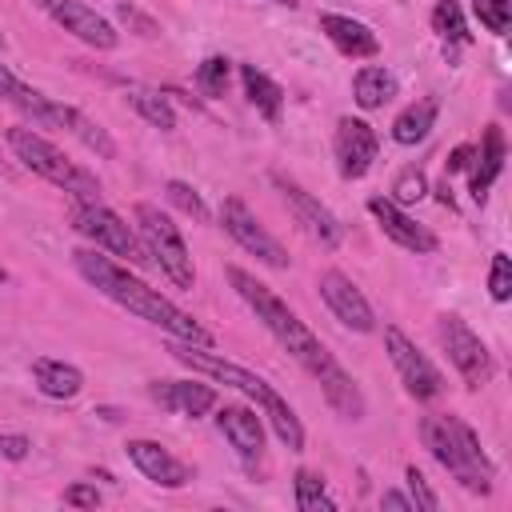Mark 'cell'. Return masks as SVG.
Masks as SVG:
<instances>
[{"instance_id":"obj_21","label":"cell","mask_w":512,"mask_h":512,"mask_svg":"<svg viewBox=\"0 0 512 512\" xmlns=\"http://www.w3.org/2000/svg\"><path fill=\"white\" fill-rule=\"evenodd\" d=\"M32 380L44 396L52 400H72L80 388H84V372L76 364H64V360H52V356H40L32 360Z\"/></svg>"},{"instance_id":"obj_37","label":"cell","mask_w":512,"mask_h":512,"mask_svg":"<svg viewBox=\"0 0 512 512\" xmlns=\"http://www.w3.org/2000/svg\"><path fill=\"white\" fill-rule=\"evenodd\" d=\"M116 16H120L128 28H136L144 40H156V36H160V24H156L152 16H144L136 4H128V0H120V4H116Z\"/></svg>"},{"instance_id":"obj_32","label":"cell","mask_w":512,"mask_h":512,"mask_svg":"<svg viewBox=\"0 0 512 512\" xmlns=\"http://www.w3.org/2000/svg\"><path fill=\"white\" fill-rule=\"evenodd\" d=\"M164 192H168V200H172L180 212H188L192 220H208V204L200 200V192H196L192 184H184V180H168Z\"/></svg>"},{"instance_id":"obj_24","label":"cell","mask_w":512,"mask_h":512,"mask_svg":"<svg viewBox=\"0 0 512 512\" xmlns=\"http://www.w3.org/2000/svg\"><path fill=\"white\" fill-rule=\"evenodd\" d=\"M436 112H440V100H436V96H424V100L408 104V108L392 120V140H396V144H420V140L432 132Z\"/></svg>"},{"instance_id":"obj_1","label":"cell","mask_w":512,"mask_h":512,"mask_svg":"<svg viewBox=\"0 0 512 512\" xmlns=\"http://www.w3.org/2000/svg\"><path fill=\"white\" fill-rule=\"evenodd\" d=\"M72 260H76V272H80L96 292H104L108 300H116V304L128 308L132 316H140V320L164 328L172 340H188V344H208V348H212V332H208L200 320H192L184 308H176L168 296H160L156 288H148L140 276H132V272H128L124 264H116L112 256H100L96 248H76Z\"/></svg>"},{"instance_id":"obj_16","label":"cell","mask_w":512,"mask_h":512,"mask_svg":"<svg viewBox=\"0 0 512 512\" xmlns=\"http://www.w3.org/2000/svg\"><path fill=\"white\" fill-rule=\"evenodd\" d=\"M0 96H4L12 108H20L24 116H32L40 128H64V112H68V104H56V100L44 96L40 88L24 84L8 64H0Z\"/></svg>"},{"instance_id":"obj_30","label":"cell","mask_w":512,"mask_h":512,"mask_svg":"<svg viewBox=\"0 0 512 512\" xmlns=\"http://www.w3.org/2000/svg\"><path fill=\"white\" fill-rule=\"evenodd\" d=\"M432 28H436L444 40H452V44H468V40H472L468 28H464V16H460V8H456V0H440V4H436Z\"/></svg>"},{"instance_id":"obj_10","label":"cell","mask_w":512,"mask_h":512,"mask_svg":"<svg viewBox=\"0 0 512 512\" xmlns=\"http://www.w3.org/2000/svg\"><path fill=\"white\" fill-rule=\"evenodd\" d=\"M440 344H444L448 360L456 364V372L464 376L468 388H480L492 376V356H488L484 340L460 316H440Z\"/></svg>"},{"instance_id":"obj_29","label":"cell","mask_w":512,"mask_h":512,"mask_svg":"<svg viewBox=\"0 0 512 512\" xmlns=\"http://www.w3.org/2000/svg\"><path fill=\"white\" fill-rule=\"evenodd\" d=\"M292 480H296V508H300V512H332V508H336L332 496L324 492V476L300 468Z\"/></svg>"},{"instance_id":"obj_36","label":"cell","mask_w":512,"mask_h":512,"mask_svg":"<svg viewBox=\"0 0 512 512\" xmlns=\"http://www.w3.org/2000/svg\"><path fill=\"white\" fill-rule=\"evenodd\" d=\"M404 480H408V500H412V508H420V512H436L440 508V500H436V492L428 488V480H424V472L412 464L408 472H404Z\"/></svg>"},{"instance_id":"obj_11","label":"cell","mask_w":512,"mask_h":512,"mask_svg":"<svg viewBox=\"0 0 512 512\" xmlns=\"http://www.w3.org/2000/svg\"><path fill=\"white\" fill-rule=\"evenodd\" d=\"M272 184L280 188V196H284V204L292 208L296 224H300V228H304L320 248H336V244H340L344 224H340V220H336V216H332V212H328L312 192H304L296 180H288V176H280V172L272 176Z\"/></svg>"},{"instance_id":"obj_9","label":"cell","mask_w":512,"mask_h":512,"mask_svg":"<svg viewBox=\"0 0 512 512\" xmlns=\"http://www.w3.org/2000/svg\"><path fill=\"white\" fill-rule=\"evenodd\" d=\"M220 224H224V232H228L244 252H252L260 264H268V268H288V252L280 248L276 236L264 232V224L248 212V204H244L240 196H228V200L220 204Z\"/></svg>"},{"instance_id":"obj_7","label":"cell","mask_w":512,"mask_h":512,"mask_svg":"<svg viewBox=\"0 0 512 512\" xmlns=\"http://www.w3.org/2000/svg\"><path fill=\"white\" fill-rule=\"evenodd\" d=\"M72 228L80 236H88L96 248H104V252H112L128 264H148V252H144L140 236L112 208H104L100 200H76L72 204Z\"/></svg>"},{"instance_id":"obj_23","label":"cell","mask_w":512,"mask_h":512,"mask_svg":"<svg viewBox=\"0 0 512 512\" xmlns=\"http://www.w3.org/2000/svg\"><path fill=\"white\" fill-rule=\"evenodd\" d=\"M396 76L384 68V64H368V68H360L356 76H352V96H356V104L360 108H384L392 96H396Z\"/></svg>"},{"instance_id":"obj_46","label":"cell","mask_w":512,"mask_h":512,"mask_svg":"<svg viewBox=\"0 0 512 512\" xmlns=\"http://www.w3.org/2000/svg\"><path fill=\"white\" fill-rule=\"evenodd\" d=\"M0 48H4V36H0Z\"/></svg>"},{"instance_id":"obj_26","label":"cell","mask_w":512,"mask_h":512,"mask_svg":"<svg viewBox=\"0 0 512 512\" xmlns=\"http://www.w3.org/2000/svg\"><path fill=\"white\" fill-rule=\"evenodd\" d=\"M320 388H324L328 404H332L340 416H348V420H360V416H364V396H360L356 380H352L340 364H336V368H328V372L320 376Z\"/></svg>"},{"instance_id":"obj_31","label":"cell","mask_w":512,"mask_h":512,"mask_svg":"<svg viewBox=\"0 0 512 512\" xmlns=\"http://www.w3.org/2000/svg\"><path fill=\"white\" fill-rule=\"evenodd\" d=\"M472 12H476V20H480L488 32H496V36H504L508 24H512V0H472Z\"/></svg>"},{"instance_id":"obj_34","label":"cell","mask_w":512,"mask_h":512,"mask_svg":"<svg viewBox=\"0 0 512 512\" xmlns=\"http://www.w3.org/2000/svg\"><path fill=\"white\" fill-rule=\"evenodd\" d=\"M424 196H428L424 172H420V168H404V172L396 176V184H392V200H396V204H416V200H424Z\"/></svg>"},{"instance_id":"obj_42","label":"cell","mask_w":512,"mask_h":512,"mask_svg":"<svg viewBox=\"0 0 512 512\" xmlns=\"http://www.w3.org/2000/svg\"><path fill=\"white\" fill-rule=\"evenodd\" d=\"M0 176H12V168L4 164V156H0Z\"/></svg>"},{"instance_id":"obj_5","label":"cell","mask_w":512,"mask_h":512,"mask_svg":"<svg viewBox=\"0 0 512 512\" xmlns=\"http://www.w3.org/2000/svg\"><path fill=\"white\" fill-rule=\"evenodd\" d=\"M4 140H8L12 156H16L28 172L44 176L48 184L64 188V192L76 196V200H100V180H96L92 172H84L80 164H72V160H68L52 140H44L40 132H32V128H8Z\"/></svg>"},{"instance_id":"obj_25","label":"cell","mask_w":512,"mask_h":512,"mask_svg":"<svg viewBox=\"0 0 512 512\" xmlns=\"http://www.w3.org/2000/svg\"><path fill=\"white\" fill-rule=\"evenodd\" d=\"M240 80H244V92L252 100V108L264 116V120H280V108H284V92L272 76H264L256 64H240Z\"/></svg>"},{"instance_id":"obj_39","label":"cell","mask_w":512,"mask_h":512,"mask_svg":"<svg viewBox=\"0 0 512 512\" xmlns=\"http://www.w3.org/2000/svg\"><path fill=\"white\" fill-rule=\"evenodd\" d=\"M28 436H0V456L4 460H24L28 456Z\"/></svg>"},{"instance_id":"obj_27","label":"cell","mask_w":512,"mask_h":512,"mask_svg":"<svg viewBox=\"0 0 512 512\" xmlns=\"http://www.w3.org/2000/svg\"><path fill=\"white\" fill-rule=\"evenodd\" d=\"M124 100L160 132H172L176 128V112L168 104V92H156V88H144V84H128L124 88Z\"/></svg>"},{"instance_id":"obj_15","label":"cell","mask_w":512,"mask_h":512,"mask_svg":"<svg viewBox=\"0 0 512 512\" xmlns=\"http://www.w3.org/2000/svg\"><path fill=\"white\" fill-rule=\"evenodd\" d=\"M48 12H52V20H56L64 32H72V36L84 40L88 48L108 52V48H116V40H120V32H116L96 8H88V4H80V0H52Z\"/></svg>"},{"instance_id":"obj_19","label":"cell","mask_w":512,"mask_h":512,"mask_svg":"<svg viewBox=\"0 0 512 512\" xmlns=\"http://www.w3.org/2000/svg\"><path fill=\"white\" fill-rule=\"evenodd\" d=\"M216 428L224 432V440H228L244 460H256V456H260V448H264V424H260V416H256L252 408H244V404H224V408L216 412Z\"/></svg>"},{"instance_id":"obj_3","label":"cell","mask_w":512,"mask_h":512,"mask_svg":"<svg viewBox=\"0 0 512 512\" xmlns=\"http://www.w3.org/2000/svg\"><path fill=\"white\" fill-rule=\"evenodd\" d=\"M168 352H172L184 368H192V372H200V376H212V380H220V384H232V388H240L244 396H252V400L260 404V412L268 416L272 432L280 436V444H284L288 452H300V448H304V428H300L292 404H288L268 380H260L256 372H248V368L224 360L220 352H208V344L176 340V344H168Z\"/></svg>"},{"instance_id":"obj_18","label":"cell","mask_w":512,"mask_h":512,"mask_svg":"<svg viewBox=\"0 0 512 512\" xmlns=\"http://www.w3.org/2000/svg\"><path fill=\"white\" fill-rule=\"evenodd\" d=\"M148 396L168 408V412H180V416H204L212 404H216V392L212 384H200V380H152L148 384Z\"/></svg>"},{"instance_id":"obj_41","label":"cell","mask_w":512,"mask_h":512,"mask_svg":"<svg viewBox=\"0 0 512 512\" xmlns=\"http://www.w3.org/2000/svg\"><path fill=\"white\" fill-rule=\"evenodd\" d=\"M380 508H392V512H412V500L400 496V492H384L380 496Z\"/></svg>"},{"instance_id":"obj_13","label":"cell","mask_w":512,"mask_h":512,"mask_svg":"<svg viewBox=\"0 0 512 512\" xmlns=\"http://www.w3.org/2000/svg\"><path fill=\"white\" fill-rule=\"evenodd\" d=\"M316 288H320L324 304L332 308V316H336L344 328H352V332H372V328H376V312H372V304L364 300V292H360L344 272L328 268V272L320 276Z\"/></svg>"},{"instance_id":"obj_35","label":"cell","mask_w":512,"mask_h":512,"mask_svg":"<svg viewBox=\"0 0 512 512\" xmlns=\"http://www.w3.org/2000/svg\"><path fill=\"white\" fill-rule=\"evenodd\" d=\"M488 292H492V300H496V304H504V300L512 296V260H508L504 252H496V256H492V272H488Z\"/></svg>"},{"instance_id":"obj_14","label":"cell","mask_w":512,"mask_h":512,"mask_svg":"<svg viewBox=\"0 0 512 512\" xmlns=\"http://www.w3.org/2000/svg\"><path fill=\"white\" fill-rule=\"evenodd\" d=\"M368 212L376 216L380 232H384L392 244H400L404 252L424 256V252H436V248H440L436 232H428L424 224H416V220H412L396 200H388V196H372V200H368Z\"/></svg>"},{"instance_id":"obj_8","label":"cell","mask_w":512,"mask_h":512,"mask_svg":"<svg viewBox=\"0 0 512 512\" xmlns=\"http://www.w3.org/2000/svg\"><path fill=\"white\" fill-rule=\"evenodd\" d=\"M384 348H388V360H392V368L400 372V384L408 388V396H416V400H436V396L444 392L440 368H436L396 324L384 328Z\"/></svg>"},{"instance_id":"obj_43","label":"cell","mask_w":512,"mask_h":512,"mask_svg":"<svg viewBox=\"0 0 512 512\" xmlns=\"http://www.w3.org/2000/svg\"><path fill=\"white\" fill-rule=\"evenodd\" d=\"M0 284H8V272H4V268H0Z\"/></svg>"},{"instance_id":"obj_12","label":"cell","mask_w":512,"mask_h":512,"mask_svg":"<svg viewBox=\"0 0 512 512\" xmlns=\"http://www.w3.org/2000/svg\"><path fill=\"white\" fill-rule=\"evenodd\" d=\"M332 152H336L340 176H344V180H360V176H368V168L376 164L380 140H376V132H372L368 120L340 116V120H336V136H332Z\"/></svg>"},{"instance_id":"obj_45","label":"cell","mask_w":512,"mask_h":512,"mask_svg":"<svg viewBox=\"0 0 512 512\" xmlns=\"http://www.w3.org/2000/svg\"><path fill=\"white\" fill-rule=\"evenodd\" d=\"M40 4H44V8H48V4H52V0H40Z\"/></svg>"},{"instance_id":"obj_44","label":"cell","mask_w":512,"mask_h":512,"mask_svg":"<svg viewBox=\"0 0 512 512\" xmlns=\"http://www.w3.org/2000/svg\"><path fill=\"white\" fill-rule=\"evenodd\" d=\"M272 4H288V8H292V4H296V0H272Z\"/></svg>"},{"instance_id":"obj_28","label":"cell","mask_w":512,"mask_h":512,"mask_svg":"<svg viewBox=\"0 0 512 512\" xmlns=\"http://www.w3.org/2000/svg\"><path fill=\"white\" fill-rule=\"evenodd\" d=\"M64 128L84 144V148H92L96 156H104V160H112L116 156V144H112V136L96 124V120H88L84 112H76L72 104H68V112H64Z\"/></svg>"},{"instance_id":"obj_22","label":"cell","mask_w":512,"mask_h":512,"mask_svg":"<svg viewBox=\"0 0 512 512\" xmlns=\"http://www.w3.org/2000/svg\"><path fill=\"white\" fill-rule=\"evenodd\" d=\"M500 172H504V132L496 124H488L484 128V144H480V160L472 168V200L476 204H484V196H488V188H492V180Z\"/></svg>"},{"instance_id":"obj_17","label":"cell","mask_w":512,"mask_h":512,"mask_svg":"<svg viewBox=\"0 0 512 512\" xmlns=\"http://www.w3.org/2000/svg\"><path fill=\"white\" fill-rule=\"evenodd\" d=\"M128 460L152 480V484H160V488H184L188 480H192V468L184 464V460H176L164 444H156V440H128Z\"/></svg>"},{"instance_id":"obj_33","label":"cell","mask_w":512,"mask_h":512,"mask_svg":"<svg viewBox=\"0 0 512 512\" xmlns=\"http://www.w3.org/2000/svg\"><path fill=\"white\" fill-rule=\"evenodd\" d=\"M224 84H228V60H224V56H208V60L196 68V88H200L204 96H220Z\"/></svg>"},{"instance_id":"obj_20","label":"cell","mask_w":512,"mask_h":512,"mask_svg":"<svg viewBox=\"0 0 512 512\" xmlns=\"http://www.w3.org/2000/svg\"><path fill=\"white\" fill-rule=\"evenodd\" d=\"M320 32L344 56H376L380 52V40H376V32L364 20H352V16H340V12H324L320 16Z\"/></svg>"},{"instance_id":"obj_40","label":"cell","mask_w":512,"mask_h":512,"mask_svg":"<svg viewBox=\"0 0 512 512\" xmlns=\"http://www.w3.org/2000/svg\"><path fill=\"white\" fill-rule=\"evenodd\" d=\"M472 148L468 144H460V148H452V156H448V172H464V168H472Z\"/></svg>"},{"instance_id":"obj_38","label":"cell","mask_w":512,"mask_h":512,"mask_svg":"<svg viewBox=\"0 0 512 512\" xmlns=\"http://www.w3.org/2000/svg\"><path fill=\"white\" fill-rule=\"evenodd\" d=\"M64 504H72V508H96L100 504V492H96V484H68L64 488Z\"/></svg>"},{"instance_id":"obj_6","label":"cell","mask_w":512,"mask_h":512,"mask_svg":"<svg viewBox=\"0 0 512 512\" xmlns=\"http://www.w3.org/2000/svg\"><path fill=\"white\" fill-rule=\"evenodd\" d=\"M136 216V228H140V244L148 252V260L176 284V288H192L196 284V268H192V256H188V244L180 236V228L148 200H140L132 208Z\"/></svg>"},{"instance_id":"obj_4","label":"cell","mask_w":512,"mask_h":512,"mask_svg":"<svg viewBox=\"0 0 512 512\" xmlns=\"http://www.w3.org/2000/svg\"><path fill=\"white\" fill-rule=\"evenodd\" d=\"M420 436H424V448L436 456V464L448 468L468 492H480V496L492 492V464L476 432L460 416H424Z\"/></svg>"},{"instance_id":"obj_2","label":"cell","mask_w":512,"mask_h":512,"mask_svg":"<svg viewBox=\"0 0 512 512\" xmlns=\"http://www.w3.org/2000/svg\"><path fill=\"white\" fill-rule=\"evenodd\" d=\"M228 280H232V288L240 292V300L256 312V320L272 332V340L300 364V368H308L316 380L328 372V368H336V360H332V352L320 344V336L268 288V284H260L252 272H244V268H228Z\"/></svg>"}]
</instances>
